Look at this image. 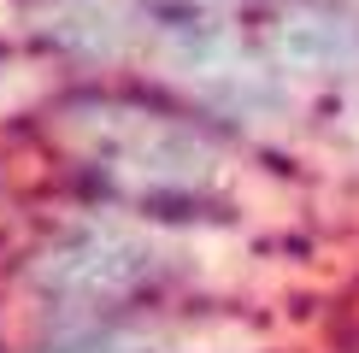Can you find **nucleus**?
<instances>
[{
  "label": "nucleus",
  "mask_w": 359,
  "mask_h": 353,
  "mask_svg": "<svg viewBox=\"0 0 359 353\" xmlns=\"http://www.w3.org/2000/svg\"><path fill=\"white\" fill-rule=\"evenodd\" d=\"M59 130L83 159V171H95L130 200H189L218 171V141L201 124L142 100H71L59 112Z\"/></svg>",
  "instance_id": "obj_1"
},
{
  "label": "nucleus",
  "mask_w": 359,
  "mask_h": 353,
  "mask_svg": "<svg viewBox=\"0 0 359 353\" xmlns=\"http://www.w3.org/2000/svg\"><path fill=\"white\" fill-rule=\"evenodd\" d=\"M159 254L136 235H118V230H77L65 235L59 247H48L36 265V289H48L53 300L65 306H112L130 300L154 283Z\"/></svg>",
  "instance_id": "obj_2"
},
{
  "label": "nucleus",
  "mask_w": 359,
  "mask_h": 353,
  "mask_svg": "<svg viewBox=\"0 0 359 353\" xmlns=\"http://www.w3.org/2000/svg\"><path fill=\"white\" fill-rule=\"evenodd\" d=\"M41 353H154V342L130 335V330H95V335H77V342H59V347H41Z\"/></svg>",
  "instance_id": "obj_3"
}]
</instances>
